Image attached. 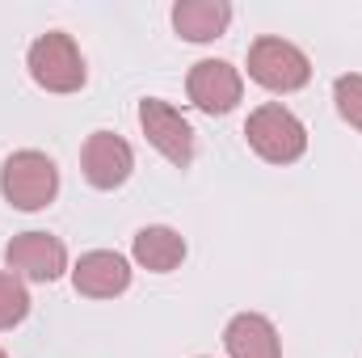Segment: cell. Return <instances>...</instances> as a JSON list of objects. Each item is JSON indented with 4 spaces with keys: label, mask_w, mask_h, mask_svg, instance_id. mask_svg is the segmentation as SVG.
I'll list each match as a JSON object with an SVG mask.
<instances>
[{
    "label": "cell",
    "mask_w": 362,
    "mask_h": 358,
    "mask_svg": "<svg viewBox=\"0 0 362 358\" xmlns=\"http://www.w3.org/2000/svg\"><path fill=\"white\" fill-rule=\"evenodd\" d=\"M131 258L152 274H169L185 262V236L177 228H165V224H152V228H139L135 232V245H131Z\"/></svg>",
    "instance_id": "12"
},
{
    "label": "cell",
    "mask_w": 362,
    "mask_h": 358,
    "mask_svg": "<svg viewBox=\"0 0 362 358\" xmlns=\"http://www.w3.org/2000/svg\"><path fill=\"white\" fill-rule=\"evenodd\" d=\"M0 194L17 211H42V207H51L55 194H59V169H55V161L47 152H34V148L13 152L4 161V169H0Z\"/></svg>",
    "instance_id": "1"
},
{
    "label": "cell",
    "mask_w": 362,
    "mask_h": 358,
    "mask_svg": "<svg viewBox=\"0 0 362 358\" xmlns=\"http://www.w3.org/2000/svg\"><path fill=\"white\" fill-rule=\"evenodd\" d=\"M135 169V152L114 131H93L81 148V173L93 190H118Z\"/></svg>",
    "instance_id": "8"
},
{
    "label": "cell",
    "mask_w": 362,
    "mask_h": 358,
    "mask_svg": "<svg viewBox=\"0 0 362 358\" xmlns=\"http://www.w3.org/2000/svg\"><path fill=\"white\" fill-rule=\"evenodd\" d=\"M4 266L8 274L30 278V282H55L68 270V249L51 232H21L4 245Z\"/></svg>",
    "instance_id": "6"
},
{
    "label": "cell",
    "mask_w": 362,
    "mask_h": 358,
    "mask_svg": "<svg viewBox=\"0 0 362 358\" xmlns=\"http://www.w3.org/2000/svg\"><path fill=\"white\" fill-rule=\"evenodd\" d=\"M245 135H249V148L270 165H295L308 152V127L278 101H266L249 114Z\"/></svg>",
    "instance_id": "3"
},
{
    "label": "cell",
    "mask_w": 362,
    "mask_h": 358,
    "mask_svg": "<svg viewBox=\"0 0 362 358\" xmlns=\"http://www.w3.org/2000/svg\"><path fill=\"white\" fill-rule=\"evenodd\" d=\"M72 287L89 299H114L131 287V266L122 253H110V249H93L85 253L76 270H72Z\"/></svg>",
    "instance_id": "9"
},
{
    "label": "cell",
    "mask_w": 362,
    "mask_h": 358,
    "mask_svg": "<svg viewBox=\"0 0 362 358\" xmlns=\"http://www.w3.org/2000/svg\"><path fill=\"white\" fill-rule=\"evenodd\" d=\"M249 76L270 93H299L312 81V59L286 38H257L249 47Z\"/></svg>",
    "instance_id": "4"
},
{
    "label": "cell",
    "mask_w": 362,
    "mask_h": 358,
    "mask_svg": "<svg viewBox=\"0 0 362 358\" xmlns=\"http://www.w3.org/2000/svg\"><path fill=\"white\" fill-rule=\"evenodd\" d=\"M223 346H228V358H282L278 329H274L262 312L232 316L228 329H223Z\"/></svg>",
    "instance_id": "10"
},
{
    "label": "cell",
    "mask_w": 362,
    "mask_h": 358,
    "mask_svg": "<svg viewBox=\"0 0 362 358\" xmlns=\"http://www.w3.org/2000/svg\"><path fill=\"white\" fill-rule=\"evenodd\" d=\"M333 101H337L341 118L362 131V76L358 72H346V76L333 81Z\"/></svg>",
    "instance_id": "14"
},
{
    "label": "cell",
    "mask_w": 362,
    "mask_h": 358,
    "mask_svg": "<svg viewBox=\"0 0 362 358\" xmlns=\"http://www.w3.org/2000/svg\"><path fill=\"white\" fill-rule=\"evenodd\" d=\"M0 358H8V354H4V350H0Z\"/></svg>",
    "instance_id": "15"
},
{
    "label": "cell",
    "mask_w": 362,
    "mask_h": 358,
    "mask_svg": "<svg viewBox=\"0 0 362 358\" xmlns=\"http://www.w3.org/2000/svg\"><path fill=\"white\" fill-rule=\"evenodd\" d=\"M139 127H144L148 144H152L169 165L189 169V161H194V127L185 122V114H181L177 105H169V101H160V97L139 101Z\"/></svg>",
    "instance_id": "5"
},
{
    "label": "cell",
    "mask_w": 362,
    "mask_h": 358,
    "mask_svg": "<svg viewBox=\"0 0 362 358\" xmlns=\"http://www.w3.org/2000/svg\"><path fill=\"white\" fill-rule=\"evenodd\" d=\"M232 25L228 0H177L173 4V30L185 42H215Z\"/></svg>",
    "instance_id": "11"
},
{
    "label": "cell",
    "mask_w": 362,
    "mask_h": 358,
    "mask_svg": "<svg viewBox=\"0 0 362 358\" xmlns=\"http://www.w3.org/2000/svg\"><path fill=\"white\" fill-rule=\"evenodd\" d=\"M30 316V291L17 274L0 270V329H17Z\"/></svg>",
    "instance_id": "13"
},
{
    "label": "cell",
    "mask_w": 362,
    "mask_h": 358,
    "mask_svg": "<svg viewBox=\"0 0 362 358\" xmlns=\"http://www.w3.org/2000/svg\"><path fill=\"white\" fill-rule=\"evenodd\" d=\"M185 93L202 114H232L245 93V81L228 59H198L185 76Z\"/></svg>",
    "instance_id": "7"
},
{
    "label": "cell",
    "mask_w": 362,
    "mask_h": 358,
    "mask_svg": "<svg viewBox=\"0 0 362 358\" xmlns=\"http://www.w3.org/2000/svg\"><path fill=\"white\" fill-rule=\"evenodd\" d=\"M25 68H30L34 85L47 93H76V89H85V81H89L81 47L64 30H51V34L34 38L30 55H25Z\"/></svg>",
    "instance_id": "2"
}]
</instances>
